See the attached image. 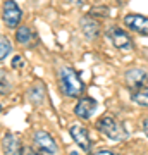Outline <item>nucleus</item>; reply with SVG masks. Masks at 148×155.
Wrapping results in <instances>:
<instances>
[{
	"label": "nucleus",
	"mask_w": 148,
	"mask_h": 155,
	"mask_svg": "<svg viewBox=\"0 0 148 155\" xmlns=\"http://www.w3.org/2000/svg\"><path fill=\"white\" fill-rule=\"evenodd\" d=\"M59 86L61 91L69 98H77L84 91V83L71 66H61L59 67Z\"/></svg>",
	"instance_id": "1"
},
{
	"label": "nucleus",
	"mask_w": 148,
	"mask_h": 155,
	"mask_svg": "<svg viewBox=\"0 0 148 155\" xmlns=\"http://www.w3.org/2000/svg\"><path fill=\"white\" fill-rule=\"evenodd\" d=\"M95 126H97V129H98L100 133L105 134V136L109 140H112V141H122V140L127 136L124 126H122L114 116H109V114H105V116L100 117Z\"/></svg>",
	"instance_id": "2"
},
{
	"label": "nucleus",
	"mask_w": 148,
	"mask_h": 155,
	"mask_svg": "<svg viewBox=\"0 0 148 155\" xmlns=\"http://www.w3.org/2000/svg\"><path fill=\"white\" fill-rule=\"evenodd\" d=\"M107 36H109V40L112 41V45H114L117 50L131 52V50L134 48V41H133V38L129 36V33H127L126 29L119 28V26H112V28H109Z\"/></svg>",
	"instance_id": "3"
},
{
	"label": "nucleus",
	"mask_w": 148,
	"mask_h": 155,
	"mask_svg": "<svg viewBox=\"0 0 148 155\" xmlns=\"http://www.w3.org/2000/svg\"><path fill=\"white\" fill-rule=\"evenodd\" d=\"M2 21L9 29H16L22 21V11L16 4V0H5L2 7Z\"/></svg>",
	"instance_id": "4"
},
{
	"label": "nucleus",
	"mask_w": 148,
	"mask_h": 155,
	"mask_svg": "<svg viewBox=\"0 0 148 155\" xmlns=\"http://www.w3.org/2000/svg\"><path fill=\"white\" fill-rule=\"evenodd\" d=\"M33 143H35V147H36V150L41 152V153H45V155H55L57 150H59L57 141H55L54 136L50 133H47V131H35L33 133Z\"/></svg>",
	"instance_id": "5"
},
{
	"label": "nucleus",
	"mask_w": 148,
	"mask_h": 155,
	"mask_svg": "<svg viewBox=\"0 0 148 155\" xmlns=\"http://www.w3.org/2000/svg\"><path fill=\"white\" fill-rule=\"evenodd\" d=\"M124 83H126V86L131 91L140 90L148 84V72L145 69H141V67H129L124 72Z\"/></svg>",
	"instance_id": "6"
},
{
	"label": "nucleus",
	"mask_w": 148,
	"mask_h": 155,
	"mask_svg": "<svg viewBox=\"0 0 148 155\" xmlns=\"http://www.w3.org/2000/svg\"><path fill=\"white\" fill-rule=\"evenodd\" d=\"M124 26L131 29L133 33L141 36H148V17L141 14H126L124 16Z\"/></svg>",
	"instance_id": "7"
},
{
	"label": "nucleus",
	"mask_w": 148,
	"mask_h": 155,
	"mask_svg": "<svg viewBox=\"0 0 148 155\" xmlns=\"http://www.w3.org/2000/svg\"><path fill=\"white\" fill-rule=\"evenodd\" d=\"M69 134L71 138L74 140V143L83 150V152H91V138H90V133L88 129L81 124H72L69 127Z\"/></svg>",
	"instance_id": "8"
},
{
	"label": "nucleus",
	"mask_w": 148,
	"mask_h": 155,
	"mask_svg": "<svg viewBox=\"0 0 148 155\" xmlns=\"http://www.w3.org/2000/svg\"><path fill=\"white\" fill-rule=\"evenodd\" d=\"M16 41L24 48H35L38 45V35L29 26H17L16 28Z\"/></svg>",
	"instance_id": "9"
},
{
	"label": "nucleus",
	"mask_w": 148,
	"mask_h": 155,
	"mask_svg": "<svg viewBox=\"0 0 148 155\" xmlns=\"http://www.w3.org/2000/svg\"><path fill=\"white\" fill-rule=\"evenodd\" d=\"M97 100L91 98V97H83V98L77 100L76 107H74V114H76L79 119H90L97 112Z\"/></svg>",
	"instance_id": "10"
},
{
	"label": "nucleus",
	"mask_w": 148,
	"mask_h": 155,
	"mask_svg": "<svg viewBox=\"0 0 148 155\" xmlns=\"http://www.w3.org/2000/svg\"><path fill=\"white\" fill-rule=\"evenodd\" d=\"M2 152L4 155H22V143L14 133L7 131L2 138Z\"/></svg>",
	"instance_id": "11"
},
{
	"label": "nucleus",
	"mask_w": 148,
	"mask_h": 155,
	"mask_svg": "<svg viewBox=\"0 0 148 155\" xmlns=\"http://www.w3.org/2000/svg\"><path fill=\"white\" fill-rule=\"evenodd\" d=\"M79 28H81L83 35L86 36V40H95L100 36V22L91 17L90 14L88 16H83L81 21H79Z\"/></svg>",
	"instance_id": "12"
},
{
	"label": "nucleus",
	"mask_w": 148,
	"mask_h": 155,
	"mask_svg": "<svg viewBox=\"0 0 148 155\" xmlns=\"http://www.w3.org/2000/svg\"><path fill=\"white\" fill-rule=\"evenodd\" d=\"M28 97H29V100H31V104H35V105H41L45 100V86L43 83H35L33 86H31V90H29V93H28Z\"/></svg>",
	"instance_id": "13"
},
{
	"label": "nucleus",
	"mask_w": 148,
	"mask_h": 155,
	"mask_svg": "<svg viewBox=\"0 0 148 155\" xmlns=\"http://www.w3.org/2000/svg\"><path fill=\"white\" fill-rule=\"evenodd\" d=\"M131 100L133 104H136L138 107H148V86H143L140 90L131 91Z\"/></svg>",
	"instance_id": "14"
},
{
	"label": "nucleus",
	"mask_w": 148,
	"mask_h": 155,
	"mask_svg": "<svg viewBox=\"0 0 148 155\" xmlns=\"http://www.w3.org/2000/svg\"><path fill=\"white\" fill-rule=\"evenodd\" d=\"M11 90H12V83L9 79V74L4 69H0V95H9Z\"/></svg>",
	"instance_id": "15"
},
{
	"label": "nucleus",
	"mask_w": 148,
	"mask_h": 155,
	"mask_svg": "<svg viewBox=\"0 0 148 155\" xmlns=\"http://www.w3.org/2000/svg\"><path fill=\"white\" fill-rule=\"evenodd\" d=\"M12 52V43L11 40L7 38V36H2L0 35V62L4 61L9 54Z\"/></svg>",
	"instance_id": "16"
},
{
	"label": "nucleus",
	"mask_w": 148,
	"mask_h": 155,
	"mask_svg": "<svg viewBox=\"0 0 148 155\" xmlns=\"http://www.w3.org/2000/svg\"><path fill=\"white\" fill-rule=\"evenodd\" d=\"M107 14H109V7H104V5H100V7H95L93 11L90 12V16L91 17H107Z\"/></svg>",
	"instance_id": "17"
},
{
	"label": "nucleus",
	"mask_w": 148,
	"mask_h": 155,
	"mask_svg": "<svg viewBox=\"0 0 148 155\" xmlns=\"http://www.w3.org/2000/svg\"><path fill=\"white\" fill-rule=\"evenodd\" d=\"M12 67H14V69H21V67H24V61H22L21 55H14L12 57Z\"/></svg>",
	"instance_id": "18"
},
{
	"label": "nucleus",
	"mask_w": 148,
	"mask_h": 155,
	"mask_svg": "<svg viewBox=\"0 0 148 155\" xmlns=\"http://www.w3.org/2000/svg\"><path fill=\"white\" fill-rule=\"evenodd\" d=\"M22 155H45V153H41V152H38V150L31 148V147H22Z\"/></svg>",
	"instance_id": "19"
},
{
	"label": "nucleus",
	"mask_w": 148,
	"mask_h": 155,
	"mask_svg": "<svg viewBox=\"0 0 148 155\" xmlns=\"http://www.w3.org/2000/svg\"><path fill=\"white\" fill-rule=\"evenodd\" d=\"M141 127H143V133H145V136L148 138V116H146V117H143V121H141Z\"/></svg>",
	"instance_id": "20"
},
{
	"label": "nucleus",
	"mask_w": 148,
	"mask_h": 155,
	"mask_svg": "<svg viewBox=\"0 0 148 155\" xmlns=\"http://www.w3.org/2000/svg\"><path fill=\"white\" fill-rule=\"evenodd\" d=\"M95 155H115V153L110 152V150H98V152H95Z\"/></svg>",
	"instance_id": "21"
},
{
	"label": "nucleus",
	"mask_w": 148,
	"mask_h": 155,
	"mask_svg": "<svg viewBox=\"0 0 148 155\" xmlns=\"http://www.w3.org/2000/svg\"><path fill=\"white\" fill-rule=\"evenodd\" d=\"M66 2H72L74 5H81L83 4V0H66Z\"/></svg>",
	"instance_id": "22"
},
{
	"label": "nucleus",
	"mask_w": 148,
	"mask_h": 155,
	"mask_svg": "<svg viewBox=\"0 0 148 155\" xmlns=\"http://www.w3.org/2000/svg\"><path fill=\"white\" fill-rule=\"evenodd\" d=\"M69 155H79V153H77V152H71Z\"/></svg>",
	"instance_id": "23"
},
{
	"label": "nucleus",
	"mask_w": 148,
	"mask_h": 155,
	"mask_svg": "<svg viewBox=\"0 0 148 155\" xmlns=\"http://www.w3.org/2000/svg\"><path fill=\"white\" fill-rule=\"evenodd\" d=\"M0 112H2V105H0Z\"/></svg>",
	"instance_id": "24"
}]
</instances>
